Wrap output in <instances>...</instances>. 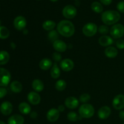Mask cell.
I'll list each match as a JSON object with an SVG mask.
<instances>
[{
    "mask_svg": "<svg viewBox=\"0 0 124 124\" xmlns=\"http://www.w3.org/2000/svg\"><path fill=\"white\" fill-rule=\"evenodd\" d=\"M58 32L64 37H71L74 35L75 28L73 24L68 20H62L59 22L57 25Z\"/></svg>",
    "mask_w": 124,
    "mask_h": 124,
    "instance_id": "obj_1",
    "label": "cell"
},
{
    "mask_svg": "<svg viewBox=\"0 0 124 124\" xmlns=\"http://www.w3.org/2000/svg\"><path fill=\"white\" fill-rule=\"evenodd\" d=\"M121 19V15L118 12L115 10H107L102 13L101 19L106 25L116 24Z\"/></svg>",
    "mask_w": 124,
    "mask_h": 124,
    "instance_id": "obj_2",
    "label": "cell"
},
{
    "mask_svg": "<svg viewBox=\"0 0 124 124\" xmlns=\"http://www.w3.org/2000/svg\"><path fill=\"white\" fill-rule=\"evenodd\" d=\"M79 114L82 118H90L94 115V108L91 104H84L79 108Z\"/></svg>",
    "mask_w": 124,
    "mask_h": 124,
    "instance_id": "obj_3",
    "label": "cell"
},
{
    "mask_svg": "<svg viewBox=\"0 0 124 124\" xmlns=\"http://www.w3.org/2000/svg\"><path fill=\"white\" fill-rule=\"evenodd\" d=\"M110 33L113 38H121L124 35V26L121 24H115L111 27Z\"/></svg>",
    "mask_w": 124,
    "mask_h": 124,
    "instance_id": "obj_4",
    "label": "cell"
},
{
    "mask_svg": "<svg viewBox=\"0 0 124 124\" xmlns=\"http://www.w3.org/2000/svg\"><path fill=\"white\" fill-rule=\"evenodd\" d=\"M11 79V75L6 69L0 68V87H6Z\"/></svg>",
    "mask_w": 124,
    "mask_h": 124,
    "instance_id": "obj_5",
    "label": "cell"
},
{
    "mask_svg": "<svg viewBox=\"0 0 124 124\" xmlns=\"http://www.w3.org/2000/svg\"><path fill=\"white\" fill-rule=\"evenodd\" d=\"M98 31V27L94 23H89L86 24L82 29V32L84 35L87 37L93 36Z\"/></svg>",
    "mask_w": 124,
    "mask_h": 124,
    "instance_id": "obj_6",
    "label": "cell"
},
{
    "mask_svg": "<svg viewBox=\"0 0 124 124\" xmlns=\"http://www.w3.org/2000/svg\"><path fill=\"white\" fill-rule=\"evenodd\" d=\"M77 14V10L72 5H67L62 10V15L67 19H73Z\"/></svg>",
    "mask_w": 124,
    "mask_h": 124,
    "instance_id": "obj_7",
    "label": "cell"
},
{
    "mask_svg": "<svg viewBox=\"0 0 124 124\" xmlns=\"http://www.w3.org/2000/svg\"><path fill=\"white\" fill-rule=\"evenodd\" d=\"M112 105L114 108L117 110H121L124 108V95L118 94L116 96L113 100Z\"/></svg>",
    "mask_w": 124,
    "mask_h": 124,
    "instance_id": "obj_8",
    "label": "cell"
},
{
    "mask_svg": "<svg viewBox=\"0 0 124 124\" xmlns=\"http://www.w3.org/2000/svg\"><path fill=\"white\" fill-rule=\"evenodd\" d=\"M26 24V19L23 16H18L16 17L13 21V25L15 29L18 30H23L25 29Z\"/></svg>",
    "mask_w": 124,
    "mask_h": 124,
    "instance_id": "obj_9",
    "label": "cell"
},
{
    "mask_svg": "<svg viewBox=\"0 0 124 124\" xmlns=\"http://www.w3.org/2000/svg\"><path fill=\"white\" fill-rule=\"evenodd\" d=\"M13 111V105L10 102L6 101L1 104L0 106V111L4 116H8Z\"/></svg>",
    "mask_w": 124,
    "mask_h": 124,
    "instance_id": "obj_10",
    "label": "cell"
},
{
    "mask_svg": "<svg viewBox=\"0 0 124 124\" xmlns=\"http://www.w3.org/2000/svg\"><path fill=\"white\" fill-rule=\"evenodd\" d=\"M111 115V109L108 106L102 107L98 110V116L100 119H107Z\"/></svg>",
    "mask_w": 124,
    "mask_h": 124,
    "instance_id": "obj_11",
    "label": "cell"
},
{
    "mask_svg": "<svg viewBox=\"0 0 124 124\" xmlns=\"http://www.w3.org/2000/svg\"><path fill=\"white\" fill-rule=\"evenodd\" d=\"M27 99L29 102L32 105H36L41 102V97L39 94L35 92H31L28 94Z\"/></svg>",
    "mask_w": 124,
    "mask_h": 124,
    "instance_id": "obj_12",
    "label": "cell"
},
{
    "mask_svg": "<svg viewBox=\"0 0 124 124\" xmlns=\"http://www.w3.org/2000/svg\"><path fill=\"white\" fill-rule=\"evenodd\" d=\"M61 68L64 71H70L73 69L74 62L70 59H64L61 62Z\"/></svg>",
    "mask_w": 124,
    "mask_h": 124,
    "instance_id": "obj_13",
    "label": "cell"
},
{
    "mask_svg": "<svg viewBox=\"0 0 124 124\" xmlns=\"http://www.w3.org/2000/svg\"><path fill=\"white\" fill-rule=\"evenodd\" d=\"M59 111L58 109L52 108L47 113V119L49 122H56L59 119Z\"/></svg>",
    "mask_w": 124,
    "mask_h": 124,
    "instance_id": "obj_14",
    "label": "cell"
},
{
    "mask_svg": "<svg viewBox=\"0 0 124 124\" xmlns=\"http://www.w3.org/2000/svg\"><path fill=\"white\" fill-rule=\"evenodd\" d=\"M65 106L69 109H75L79 105V101L74 96H69L65 101Z\"/></svg>",
    "mask_w": 124,
    "mask_h": 124,
    "instance_id": "obj_15",
    "label": "cell"
},
{
    "mask_svg": "<svg viewBox=\"0 0 124 124\" xmlns=\"http://www.w3.org/2000/svg\"><path fill=\"white\" fill-rule=\"evenodd\" d=\"M53 47L58 52H64L67 50V44L62 40L58 39L53 43Z\"/></svg>",
    "mask_w": 124,
    "mask_h": 124,
    "instance_id": "obj_16",
    "label": "cell"
},
{
    "mask_svg": "<svg viewBox=\"0 0 124 124\" xmlns=\"http://www.w3.org/2000/svg\"><path fill=\"white\" fill-rule=\"evenodd\" d=\"M24 118L19 115H14L10 116L7 121L8 124H24Z\"/></svg>",
    "mask_w": 124,
    "mask_h": 124,
    "instance_id": "obj_17",
    "label": "cell"
},
{
    "mask_svg": "<svg viewBox=\"0 0 124 124\" xmlns=\"http://www.w3.org/2000/svg\"><path fill=\"white\" fill-rule=\"evenodd\" d=\"M99 43L103 47L110 46L113 44V39L110 36L107 35H103L99 38Z\"/></svg>",
    "mask_w": 124,
    "mask_h": 124,
    "instance_id": "obj_18",
    "label": "cell"
},
{
    "mask_svg": "<svg viewBox=\"0 0 124 124\" xmlns=\"http://www.w3.org/2000/svg\"><path fill=\"white\" fill-rule=\"evenodd\" d=\"M39 66L42 70H47L53 66V63L52 61L48 58H44L40 61Z\"/></svg>",
    "mask_w": 124,
    "mask_h": 124,
    "instance_id": "obj_19",
    "label": "cell"
},
{
    "mask_svg": "<svg viewBox=\"0 0 124 124\" xmlns=\"http://www.w3.org/2000/svg\"><path fill=\"white\" fill-rule=\"evenodd\" d=\"M31 86H32V88H33L34 90L37 92H42L44 88V85L43 82L41 80L38 79H35L33 81Z\"/></svg>",
    "mask_w": 124,
    "mask_h": 124,
    "instance_id": "obj_20",
    "label": "cell"
},
{
    "mask_svg": "<svg viewBox=\"0 0 124 124\" xmlns=\"http://www.w3.org/2000/svg\"><path fill=\"white\" fill-rule=\"evenodd\" d=\"M118 51L114 47L109 46L105 50V54L109 58H115L117 56Z\"/></svg>",
    "mask_w": 124,
    "mask_h": 124,
    "instance_id": "obj_21",
    "label": "cell"
},
{
    "mask_svg": "<svg viewBox=\"0 0 124 124\" xmlns=\"http://www.w3.org/2000/svg\"><path fill=\"white\" fill-rule=\"evenodd\" d=\"M10 88L13 93H20L23 90V85L21 83L18 81H14L10 85Z\"/></svg>",
    "mask_w": 124,
    "mask_h": 124,
    "instance_id": "obj_22",
    "label": "cell"
},
{
    "mask_svg": "<svg viewBox=\"0 0 124 124\" xmlns=\"http://www.w3.org/2000/svg\"><path fill=\"white\" fill-rule=\"evenodd\" d=\"M19 111L23 115H28L31 111V107L27 102H21L18 107Z\"/></svg>",
    "mask_w": 124,
    "mask_h": 124,
    "instance_id": "obj_23",
    "label": "cell"
},
{
    "mask_svg": "<svg viewBox=\"0 0 124 124\" xmlns=\"http://www.w3.org/2000/svg\"><path fill=\"white\" fill-rule=\"evenodd\" d=\"M10 59V55L6 51H0V65H5L8 62Z\"/></svg>",
    "mask_w": 124,
    "mask_h": 124,
    "instance_id": "obj_24",
    "label": "cell"
},
{
    "mask_svg": "<svg viewBox=\"0 0 124 124\" xmlns=\"http://www.w3.org/2000/svg\"><path fill=\"white\" fill-rule=\"evenodd\" d=\"M50 74H51V76H52L53 79H58V78L60 76V75H61L60 69H59V68L58 67V64H57L56 62L54 63L53 66L52 67Z\"/></svg>",
    "mask_w": 124,
    "mask_h": 124,
    "instance_id": "obj_25",
    "label": "cell"
},
{
    "mask_svg": "<svg viewBox=\"0 0 124 124\" xmlns=\"http://www.w3.org/2000/svg\"><path fill=\"white\" fill-rule=\"evenodd\" d=\"M56 26V23L51 20H47L44 21L42 24V27L44 30L47 31H52L54 29Z\"/></svg>",
    "mask_w": 124,
    "mask_h": 124,
    "instance_id": "obj_26",
    "label": "cell"
},
{
    "mask_svg": "<svg viewBox=\"0 0 124 124\" xmlns=\"http://www.w3.org/2000/svg\"><path fill=\"white\" fill-rule=\"evenodd\" d=\"M10 31L5 26H0V39H5L9 36Z\"/></svg>",
    "mask_w": 124,
    "mask_h": 124,
    "instance_id": "obj_27",
    "label": "cell"
},
{
    "mask_svg": "<svg viewBox=\"0 0 124 124\" xmlns=\"http://www.w3.org/2000/svg\"><path fill=\"white\" fill-rule=\"evenodd\" d=\"M67 87V83L64 80L61 79L57 81L55 84L56 89L59 92L64 90Z\"/></svg>",
    "mask_w": 124,
    "mask_h": 124,
    "instance_id": "obj_28",
    "label": "cell"
},
{
    "mask_svg": "<svg viewBox=\"0 0 124 124\" xmlns=\"http://www.w3.org/2000/svg\"><path fill=\"white\" fill-rule=\"evenodd\" d=\"M91 8L93 11L98 13H101L103 11V6L98 2H93L91 5Z\"/></svg>",
    "mask_w": 124,
    "mask_h": 124,
    "instance_id": "obj_29",
    "label": "cell"
},
{
    "mask_svg": "<svg viewBox=\"0 0 124 124\" xmlns=\"http://www.w3.org/2000/svg\"><path fill=\"white\" fill-rule=\"evenodd\" d=\"M81 116H79L75 111H70L67 115V119L70 122H76L81 119Z\"/></svg>",
    "mask_w": 124,
    "mask_h": 124,
    "instance_id": "obj_30",
    "label": "cell"
},
{
    "mask_svg": "<svg viewBox=\"0 0 124 124\" xmlns=\"http://www.w3.org/2000/svg\"><path fill=\"white\" fill-rule=\"evenodd\" d=\"M59 33L57 32L56 30H52L49 32L48 35V39L50 40L52 42H54V41H56V40L58 39V38H59V35H58Z\"/></svg>",
    "mask_w": 124,
    "mask_h": 124,
    "instance_id": "obj_31",
    "label": "cell"
},
{
    "mask_svg": "<svg viewBox=\"0 0 124 124\" xmlns=\"http://www.w3.org/2000/svg\"><path fill=\"white\" fill-rule=\"evenodd\" d=\"M90 99L91 97L89 94L87 93H84L80 96L79 101L84 104H87V102H88L90 100Z\"/></svg>",
    "mask_w": 124,
    "mask_h": 124,
    "instance_id": "obj_32",
    "label": "cell"
},
{
    "mask_svg": "<svg viewBox=\"0 0 124 124\" xmlns=\"http://www.w3.org/2000/svg\"><path fill=\"white\" fill-rule=\"evenodd\" d=\"M98 31L101 35H105L107 34L109 31V28L105 25H102L98 29Z\"/></svg>",
    "mask_w": 124,
    "mask_h": 124,
    "instance_id": "obj_33",
    "label": "cell"
},
{
    "mask_svg": "<svg viewBox=\"0 0 124 124\" xmlns=\"http://www.w3.org/2000/svg\"><path fill=\"white\" fill-rule=\"evenodd\" d=\"M116 47L119 48V49H124V40L122 39H119L117 41H116Z\"/></svg>",
    "mask_w": 124,
    "mask_h": 124,
    "instance_id": "obj_34",
    "label": "cell"
},
{
    "mask_svg": "<svg viewBox=\"0 0 124 124\" xmlns=\"http://www.w3.org/2000/svg\"><path fill=\"white\" fill-rule=\"evenodd\" d=\"M52 57H53V60L55 62H59L62 59L61 54L59 53H57V52L53 53L52 54Z\"/></svg>",
    "mask_w": 124,
    "mask_h": 124,
    "instance_id": "obj_35",
    "label": "cell"
},
{
    "mask_svg": "<svg viewBox=\"0 0 124 124\" xmlns=\"http://www.w3.org/2000/svg\"><path fill=\"white\" fill-rule=\"evenodd\" d=\"M117 8L119 12L124 13V1H121L117 4Z\"/></svg>",
    "mask_w": 124,
    "mask_h": 124,
    "instance_id": "obj_36",
    "label": "cell"
},
{
    "mask_svg": "<svg viewBox=\"0 0 124 124\" xmlns=\"http://www.w3.org/2000/svg\"><path fill=\"white\" fill-rule=\"evenodd\" d=\"M7 93V90L6 88L2 87H0V99H2L4 97L6 96Z\"/></svg>",
    "mask_w": 124,
    "mask_h": 124,
    "instance_id": "obj_37",
    "label": "cell"
},
{
    "mask_svg": "<svg viewBox=\"0 0 124 124\" xmlns=\"http://www.w3.org/2000/svg\"><path fill=\"white\" fill-rule=\"evenodd\" d=\"M100 1L101 2V3L104 5H106V6H108L112 2V0H100Z\"/></svg>",
    "mask_w": 124,
    "mask_h": 124,
    "instance_id": "obj_38",
    "label": "cell"
},
{
    "mask_svg": "<svg viewBox=\"0 0 124 124\" xmlns=\"http://www.w3.org/2000/svg\"><path fill=\"white\" fill-rule=\"evenodd\" d=\"M119 118L121 119L122 121H124V111H121L119 113Z\"/></svg>",
    "mask_w": 124,
    "mask_h": 124,
    "instance_id": "obj_39",
    "label": "cell"
},
{
    "mask_svg": "<svg viewBox=\"0 0 124 124\" xmlns=\"http://www.w3.org/2000/svg\"><path fill=\"white\" fill-rule=\"evenodd\" d=\"M38 116L37 113L35 112V111H33V112H31V114H30V117L32 119H36Z\"/></svg>",
    "mask_w": 124,
    "mask_h": 124,
    "instance_id": "obj_40",
    "label": "cell"
},
{
    "mask_svg": "<svg viewBox=\"0 0 124 124\" xmlns=\"http://www.w3.org/2000/svg\"><path fill=\"white\" fill-rule=\"evenodd\" d=\"M58 110L59 112H62V111H64V110H65V107H64V105H60L59 107H58Z\"/></svg>",
    "mask_w": 124,
    "mask_h": 124,
    "instance_id": "obj_41",
    "label": "cell"
},
{
    "mask_svg": "<svg viewBox=\"0 0 124 124\" xmlns=\"http://www.w3.org/2000/svg\"><path fill=\"white\" fill-rule=\"evenodd\" d=\"M0 124H6L4 122H3V121H0Z\"/></svg>",
    "mask_w": 124,
    "mask_h": 124,
    "instance_id": "obj_42",
    "label": "cell"
},
{
    "mask_svg": "<svg viewBox=\"0 0 124 124\" xmlns=\"http://www.w3.org/2000/svg\"><path fill=\"white\" fill-rule=\"evenodd\" d=\"M51 1H52V2H56V1H58V0H50Z\"/></svg>",
    "mask_w": 124,
    "mask_h": 124,
    "instance_id": "obj_43",
    "label": "cell"
},
{
    "mask_svg": "<svg viewBox=\"0 0 124 124\" xmlns=\"http://www.w3.org/2000/svg\"><path fill=\"white\" fill-rule=\"evenodd\" d=\"M1 20H0V26H1Z\"/></svg>",
    "mask_w": 124,
    "mask_h": 124,
    "instance_id": "obj_44",
    "label": "cell"
},
{
    "mask_svg": "<svg viewBox=\"0 0 124 124\" xmlns=\"http://www.w3.org/2000/svg\"></svg>",
    "mask_w": 124,
    "mask_h": 124,
    "instance_id": "obj_45",
    "label": "cell"
},
{
    "mask_svg": "<svg viewBox=\"0 0 124 124\" xmlns=\"http://www.w3.org/2000/svg\"></svg>",
    "mask_w": 124,
    "mask_h": 124,
    "instance_id": "obj_46",
    "label": "cell"
}]
</instances>
